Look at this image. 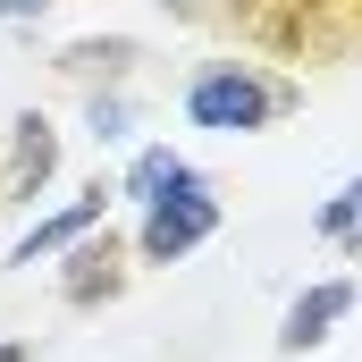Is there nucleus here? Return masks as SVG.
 Returning <instances> with one entry per match:
<instances>
[{
  "label": "nucleus",
  "mask_w": 362,
  "mask_h": 362,
  "mask_svg": "<svg viewBox=\"0 0 362 362\" xmlns=\"http://www.w3.org/2000/svg\"><path fill=\"white\" fill-rule=\"evenodd\" d=\"M295 101H303L295 85H270V76H253V68H202V76L185 85V118L211 127V135H262V127L286 118Z\"/></svg>",
  "instance_id": "nucleus-1"
},
{
  "label": "nucleus",
  "mask_w": 362,
  "mask_h": 362,
  "mask_svg": "<svg viewBox=\"0 0 362 362\" xmlns=\"http://www.w3.org/2000/svg\"><path fill=\"white\" fill-rule=\"evenodd\" d=\"M211 228H219V194L194 177L185 194H169V202H152V211H144V228H135V253H144V262H185V253H194Z\"/></svg>",
  "instance_id": "nucleus-2"
},
{
  "label": "nucleus",
  "mask_w": 362,
  "mask_h": 362,
  "mask_svg": "<svg viewBox=\"0 0 362 362\" xmlns=\"http://www.w3.org/2000/svg\"><path fill=\"white\" fill-rule=\"evenodd\" d=\"M51 169H59V135H51L42 110H25V118L8 127V177H0V194H8V202H34V194L51 185Z\"/></svg>",
  "instance_id": "nucleus-3"
},
{
  "label": "nucleus",
  "mask_w": 362,
  "mask_h": 362,
  "mask_svg": "<svg viewBox=\"0 0 362 362\" xmlns=\"http://www.w3.org/2000/svg\"><path fill=\"white\" fill-rule=\"evenodd\" d=\"M346 312H354V286H346V278L303 286V295H295V312H286V329H278V354H312V346H320Z\"/></svg>",
  "instance_id": "nucleus-4"
},
{
  "label": "nucleus",
  "mask_w": 362,
  "mask_h": 362,
  "mask_svg": "<svg viewBox=\"0 0 362 362\" xmlns=\"http://www.w3.org/2000/svg\"><path fill=\"white\" fill-rule=\"evenodd\" d=\"M110 194H118V185H93V194H76L68 211H51V219H34V228H25V236L8 245V262H51L59 245H76L85 228H101V211H110Z\"/></svg>",
  "instance_id": "nucleus-5"
},
{
  "label": "nucleus",
  "mask_w": 362,
  "mask_h": 362,
  "mask_svg": "<svg viewBox=\"0 0 362 362\" xmlns=\"http://www.w3.org/2000/svg\"><path fill=\"white\" fill-rule=\"evenodd\" d=\"M185 185H194V169H185V152H169V144H144V152H135V169L118 177V194L152 211V202H169V194H185Z\"/></svg>",
  "instance_id": "nucleus-6"
},
{
  "label": "nucleus",
  "mask_w": 362,
  "mask_h": 362,
  "mask_svg": "<svg viewBox=\"0 0 362 362\" xmlns=\"http://www.w3.org/2000/svg\"><path fill=\"white\" fill-rule=\"evenodd\" d=\"M312 228H320L337 253H354V262H362V177H354V185H337V194L312 211Z\"/></svg>",
  "instance_id": "nucleus-7"
},
{
  "label": "nucleus",
  "mask_w": 362,
  "mask_h": 362,
  "mask_svg": "<svg viewBox=\"0 0 362 362\" xmlns=\"http://www.w3.org/2000/svg\"><path fill=\"white\" fill-rule=\"evenodd\" d=\"M118 245H93V253H76V278H68V303H93V295H110L118 286Z\"/></svg>",
  "instance_id": "nucleus-8"
},
{
  "label": "nucleus",
  "mask_w": 362,
  "mask_h": 362,
  "mask_svg": "<svg viewBox=\"0 0 362 362\" xmlns=\"http://www.w3.org/2000/svg\"><path fill=\"white\" fill-rule=\"evenodd\" d=\"M127 59H135V42H68V51H59V68H68V76H93V68H110V76H118Z\"/></svg>",
  "instance_id": "nucleus-9"
},
{
  "label": "nucleus",
  "mask_w": 362,
  "mask_h": 362,
  "mask_svg": "<svg viewBox=\"0 0 362 362\" xmlns=\"http://www.w3.org/2000/svg\"><path fill=\"white\" fill-rule=\"evenodd\" d=\"M85 127L101 135V144H127V101H118V93H93V101H85Z\"/></svg>",
  "instance_id": "nucleus-10"
},
{
  "label": "nucleus",
  "mask_w": 362,
  "mask_h": 362,
  "mask_svg": "<svg viewBox=\"0 0 362 362\" xmlns=\"http://www.w3.org/2000/svg\"><path fill=\"white\" fill-rule=\"evenodd\" d=\"M42 8H51V0H0V25H34Z\"/></svg>",
  "instance_id": "nucleus-11"
},
{
  "label": "nucleus",
  "mask_w": 362,
  "mask_h": 362,
  "mask_svg": "<svg viewBox=\"0 0 362 362\" xmlns=\"http://www.w3.org/2000/svg\"><path fill=\"white\" fill-rule=\"evenodd\" d=\"M160 8H177V17H194V8H211V0H160Z\"/></svg>",
  "instance_id": "nucleus-12"
},
{
  "label": "nucleus",
  "mask_w": 362,
  "mask_h": 362,
  "mask_svg": "<svg viewBox=\"0 0 362 362\" xmlns=\"http://www.w3.org/2000/svg\"><path fill=\"white\" fill-rule=\"evenodd\" d=\"M0 362H34V354H25V346H0Z\"/></svg>",
  "instance_id": "nucleus-13"
}]
</instances>
